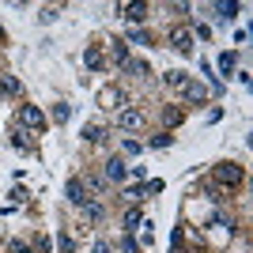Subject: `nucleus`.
Masks as SVG:
<instances>
[{
    "label": "nucleus",
    "mask_w": 253,
    "mask_h": 253,
    "mask_svg": "<svg viewBox=\"0 0 253 253\" xmlns=\"http://www.w3.org/2000/svg\"><path fill=\"white\" fill-rule=\"evenodd\" d=\"M53 117H57V121H68V106L61 102V106H57V110H53Z\"/></svg>",
    "instance_id": "nucleus-24"
},
{
    "label": "nucleus",
    "mask_w": 253,
    "mask_h": 253,
    "mask_svg": "<svg viewBox=\"0 0 253 253\" xmlns=\"http://www.w3.org/2000/svg\"><path fill=\"white\" fill-rule=\"evenodd\" d=\"M151 144H155V148H167L170 136H167V132H159V136H151Z\"/></svg>",
    "instance_id": "nucleus-25"
},
{
    "label": "nucleus",
    "mask_w": 253,
    "mask_h": 253,
    "mask_svg": "<svg viewBox=\"0 0 253 253\" xmlns=\"http://www.w3.org/2000/svg\"><path fill=\"white\" fill-rule=\"evenodd\" d=\"M219 72H223V76L234 72V53H223V57H219Z\"/></svg>",
    "instance_id": "nucleus-19"
},
{
    "label": "nucleus",
    "mask_w": 253,
    "mask_h": 253,
    "mask_svg": "<svg viewBox=\"0 0 253 253\" xmlns=\"http://www.w3.org/2000/svg\"><path fill=\"white\" fill-rule=\"evenodd\" d=\"M189 84V76L185 72H167V87H174V91H181V87Z\"/></svg>",
    "instance_id": "nucleus-14"
},
{
    "label": "nucleus",
    "mask_w": 253,
    "mask_h": 253,
    "mask_svg": "<svg viewBox=\"0 0 253 253\" xmlns=\"http://www.w3.org/2000/svg\"><path fill=\"white\" fill-rule=\"evenodd\" d=\"M128 42H132V45H151V38H148V31H140V27H136V31L128 34Z\"/></svg>",
    "instance_id": "nucleus-20"
},
{
    "label": "nucleus",
    "mask_w": 253,
    "mask_h": 253,
    "mask_svg": "<svg viewBox=\"0 0 253 253\" xmlns=\"http://www.w3.org/2000/svg\"><path fill=\"white\" fill-rule=\"evenodd\" d=\"M64 193H68V201H72V204H80V208L87 204V185H84L80 178H72V181H68V185H64Z\"/></svg>",
    "instance_id": "nucleus-5"
},
{
    "label": "nucleus",
    "mask_w": 253,
    "mask_h": 253,
    "mask_svg": "<svg viewBox=\"0 0 253 253\" xmlns=\"http://www.w3.org/2000/svg\"><path fill=\"white\" fill-rule=\"evenodd\" d=\"M211 174H215L219 185H238V181H242V167H234V163H219Z\"/></svg>",
    "instance_id": "nucleus-2"
},
{
    "label": "nucleus",
    "mask_w": 253,
    "mask_h": 253,
    "mask_svg": "<svg viewBox=\"0 0 253 253\" xmlns=\"http://www.w3.org/2000/svg\"><path fill=\"white\" fill-rule=\"evenodd\" d=\"M84 140H87V144H102V140H106V128L102 125H87L84 128Z\"/></svg>",
    "instance_id": "nucleus-11"
},
{
    "label": "nucleus",
    "mask_w": 253,
    "mask_h": 253,
    "mask_svg": "<svg viewBox=\"0 0 253 253\" xmlns=\"http://www.w3.org/2000/svg\"><path fill=\"white\" fill-rule=\"evenodd\" d=\"M38 19H42V23H53V19H57V8H42V15H38Z\"/></svg>",
    "instance_id": "nucleus-23"
},
{
    "label": "nucleus",
    "mask_w": 253,
    "mask_h": 253,
    "mask_svg": "<svg viewBox=\"0 0 253 253\" xmlns=\"http://www.w3.org/2000/svg\"><path fill=\"white\" fill-rule=\"evenodd\" d=\"M181 121V110H167V125H178Z\"/></svg>",
    "instance_id": "nucleus-27"
},
{
    "label": "nucleus",
    "mask_w": 253,
    "mask_h": 253,
    "mask_svg": "<svg viewBox=\"0 0 253 253\" xmlns=\"http://www.w3.org/2000/svg\"><path fill=\"white\" fill-rule=\"evenodd\" d=\"M91 253H110V246H106V242H95V250H91Z\"/></svg>",
    "instance_id": "nucleus-28"
},
{
    "label": "nucleus",
    "mask_w": 253,
    "mask_h": 253,
    "mask_svg": "<svg viewBox=\"0 0 253 253\" xmlns=\"http://www.w3.org/2000/svg\"><path fill=\"white\" fill-rule=\"evenodd\" d=\"M170 45L181 53V57H189L193 53V31H185V27H178V31L170 34Z\"/></svg>",
    "instance_id": "nucleus-3"
},
{
    "label": "nucleus",
    "mask_w": 253,
    "mask_h": 253,
    "mask_svg": "<svg viewBox=\"0 0 253 253\" xmlns=\"http://www.w3.org/2000/svg\"><path fill=\"white\" fill-rule=\"evenodd\" d=\"M98 98H102V106H106V110H125V95H121L117 87H106V91H102Z\"/></svg>",
    "instance_id": "nucleus-7"
},
{
    "label": "nucleus",
    "mask_w": 253,
    "mask_h": 253,
    "mask_svg": "<svg viewBox=\"0 0 253 253\" xmlns=\"http://www.w3.org/2000/svg\"><path fill=\"white\" fill-rule=\"evenodd\" d=\"M117 11H121L128 23H144V15H148V8H144V4H117Z\"/></svg>",
    "instance_id": "nucleus-8"
},
{
    "label": "nucleus",
    "mask_w": 253,
    "mask_h": 253,
    "mask_svg": "<svg viewBox=\"0 0 253 253\" xmlns=\"http://www.w3.org/2000/svg\"><path fill=\"white\" fill-rule=\"evenodd\" d=\"M0 42H4V31H0Z\"/></svg>",
    "instance_id": "nucleus-29"
},
{
    "label": "nucleus",
    "mask_w": 253,
    "mask_h": 253,
    "mask_svg": "<svg viewBox=\"0 0 253 253\" xmlns=\"http://www.w3.org/2000/svg\"><path fill=\"white\" fill-rule=\"evenodd\" d=\"M181 95L189 98V102H208V95H211V91H208L204 84H193V80H189V84L181 87Z\"/></svg>",
    "instance_id": "nucleus-6"
},
{
    "label": "nucleus",
    "mask_w": 253,
    "mask_h": 253,
    "mask_svg": "<svg viewBox=\"0 0 253 253\" xmlns=\"http://www.w3.org/2000/svg\"><path fill=\"white\" fill-rule=\"evenodd\" d=\"M84 215H87V219H102V204L87 201V204H84Z\"/></svg>",
    "instance_id": "nucleus-18"
},
{
    "label": "nucleus",
    "mask_w": 253,
    "mask_h": 253,
    "mask_svg": "<svg viewBox=\"0 0 253 253\" xmlns=\"http://www.w3.org/2000/svg\"><path fill=\"white\" fill-rule=\"evenodd\" d=\"M23 87H19V80L15 76H0V95H19Z\"/></svg>",
    "instance_id": "nucleus-10"
},
{
    "label": "nucleus",
    "mask_w": 253,
    "mask_h": 253,
    "mask_svg": "<svg viewBox=\"0 0 253 253\" xmlns=\"http://www.w3.org/2000/svg\"><path fill=\"white\" fill-rule=\"evenodd\" d=\"M19 125L31 128V132H42V128H45L42 110H38V106H19Z\"/></svg>",
    "instance_id": "nucleus-1"
},
{
    "label": "nucleus",
    "mask_w": 253,
    "mask_h": 253,
    "mask_svg": "<svg viewBox=\"0 0 253 253\" xmlns=\"http://www.w3.org/2000/svg\"><path fill=\"white\" fill-rule=\"evenodd\" d=\"M140 223H144V215H140L136 208H128V211H125V227H128V231H136Z\"/></svg>",
    "instance_id": "nucleus-17"
},
{
    "label": "nucleus",
    "mask_w": 253,
    "mask_h": 253,
    "mask_svg": "<svg viewBox=\"0 0 253 253\" xmlns=\"http://www.w3.org/2000/svg\"><path fill=\"white\" fill-rule=\"evenodd\" d=\"M57 242H61V250H64V253H72V250H76V246H72V238H68V234H61Z\"/></svg>",
    "instance_id": "nucleus-26"
},
{
    "label": "nucleus",
    "mask_w": 253,
    "mask_h": 253,
    "mask_svg": "<svg viewBox=\"0 0 253 253\" xmlns=\"http://www.w3.org/2000/svg\"><path fill=\"white\" fill-rule=\"evenodd\" d=\"M215 11H219L223 19H234V15H238V4H231V0H223V4H215Z\"/></svg>",
    "instance_id": "nucleus-16"
},
{
    "label": "nucleus",
    "mask_w": 253,
    "mask_h": 253,
    "mask_svg": "<svg viewBox=\"0 0 253 253\" xmlns=\"http://www.w3.org/2000/svg\"><path fill=\"white\" fill-rule=\"evenodd\" d=\"M84 64H87V68H95V72H98V68H102V53H98L95 45H91V49L84 53Z\"/></svg>",
    "instance_id": "nucleus-13"
},
{
    "label": "nucleus",
    "mask_w": 253,
    "mask_h": 253,
    "mask_svg": "<svg viewBox=\"0 0 253 253\" xmlns=\"http://www.w3.org/2000/svg\"><path fill=\"white\" fill-rule=\"evenodd\" d=\"M125 174H128V167L121 159H106V178L110 181H125Z\"/></svg>",
    "instance_id": "nucleus-9"
},
{
    "label": "nucleus",
    "mask_w": 253,
    "mask_h": 253,
    "mask_svg": "<svg viewBox=\"0 0 253 253\" xmlns=\"http://www.w3.org/2000/svg\"><path fill=\"white\" fill-rule=\"evenodd\" d=\"M117 250H121V253H140V246H136V242H132V238H125V242L117 246Z\"/></svg>",
    "instance_id": "nucleus-22"
},
{
    "label": "nucleus",
    "mask_w": 253,
    "mask_h": 253,
    "mask_svg": "<svg viewBox=\"0 0 253 253\" xmlns=\"http://www.w3.org/2000/svg\"><path fill=\"white\" fill-rule=\"evenodd\" d=\"M121 68H125V72H132V76H148V61H125Z\"/></svg>",
    "instance_id": "nucleus-15"
},
{
    "label": "nucleus",
    "mask_w": 253,
    "mask_h": 253,
    "mask_svg": "<svg viewBox=\"0 0 253 253\" xmlns=\"http://www.w3.org/2000/svg\"><path fill=\"white\" fill-rule=\"evenodd\" d=\"M121 148H125V155H140V151H144V148H140V144H136V140H125Z\"/></svg>",
    "instance_id": "nucleus-21"
},
{
    "label": "nucleus",
    "mask_w": 253,
    "mask_h": 253,
    "mask_svg": "<svg viewBox=\"0 0 253 253\" xmlns=\"http://www.w3.org/2000/svg\"><path fill=\"white\" fill-rule=\"evenodd\" d=\"M117 125H121V128H140V125H144V110H136V106H125V110L117 114Z\"/></svg>",
    "instance_id": "nucleus-4"
},
{
    "label": "nucleus",
    "mask_w": 253,
    "mask_h": 253,
    "mask_svg": "<svg viewBox=\"0 0 253 253\" xmlns=\"http://www.w3.org/2000/svg\"><path fill=\"white\" fill-rule=\"evenodd\" d=\"M110 53H114V61H117V64H125V61H128V42H121V38H117V42L110 45Z\"/></svg>",
    "instance_id": "nucleus-12"
}]
</instances>
